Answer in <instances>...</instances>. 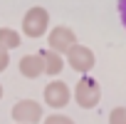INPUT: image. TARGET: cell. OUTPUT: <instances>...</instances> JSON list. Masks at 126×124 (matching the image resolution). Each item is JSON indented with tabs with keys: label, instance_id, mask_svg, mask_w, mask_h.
Returning a JSON list of instances; mask_svg holds the SVG:
<instances>
[{
	"label": "cell",
	"instance_id": "obj_1",
	"mask_svg": "<svg viewBox=\"0 0 126 124\" xmlns=\"http://www.w3.org/2000/svg\"><path fill=\"white\" fill-rule=\"evenodd\" d=\"M49 32V13L42 5H32L22 15V35L30 40H40Z\"/></svg>",
	"mask_w": 126,
	"mask_h": 124
},
{
	"label": "cell",
	"instance_id": "obj_2",
	"mask_svg": "<svg viewBox=\"0 0 126 124\" xmlns=\"http://www.w3.org/2000/svg\"><path fill=\"white\" fill-rule=\"evenodd\" d=\"M72 97H74V102H77L82 109H94V107L99 104V99H101V87H99V82H96L94 77L82 75V80L74 84Z\"/></svg>",
	"mask_w": 126,
	"mask_h": 124
},
{
	"label": "cell",
	"instance_id": "obj_3",
	"mask_svg": "<svg viewBox=\"0 0 126 124\" xmlns=\"http://www.w3.org/2000/svg\"><path fill=\"white\" fill-rule=\"evenodd\" d=\"M64 60H67V65H69L74 72H79V75H89V72L94 70V65H96L94 52H92L89 47L79 45V42H74V45L64 52Z\"/></svg>",
	"mask_w": 126,
	"mask_h": 124
},
{
	"label": "cell",
	"instance_id": "obj_4",
	"mask_svg": "<svg viewBox=\"0 0 126 124\" xmlns=\"http://www.w3.org/2000/svg\"><path fill=\"white\" fill-rule=\"evenodd\" d=\"M10 117H13V122H17V124H37V122L45 119V109H42V104L35 102V99H20V102L13 104Z\"/></svg>",
	"mask_w": 126,
	"mask_h": 124
},
{
	"label": "cell",
	"instance_id": "obj_5",
	"mask_svg": "<svg viewBox=\"0 0 126 124\" xmlns=\"http://www.w3.org/2000/svg\"><path fill=\"white\" fill-rule=\"evenodd\" d=\"M42 99H45V104L52 107V109H64V107L69 104V99H72V89H69L67 82L52 80V82L42 89Z\"/></svg>",
	"mask_w": 126,
	"mask_h": 124
},
{
	"label": "cell",
	"instance_id": "obj_6",
	"mask_svg": "<svg viewBox=\"0 0 126 124\" xmlns=\"http://www.w3.org/2000/svg\"><path fill=\"white\" fill-rule=\"evenodd\" d=\"M47 42H49V50L64 55V52L77 42V35H74V30L67 27V25H57V27H52V30L47 32Z\"/></svg>",
	"mask_w": 126,
	"mask_h": 124
},
{
	"label": "cell",
	"instance_id": "obj_7",
	"mask_svg": "<svg viewBox=\"0 0 126 124\" xmlns=\"http://www.w3.org/2000/svg\"><path fill=\"white\" fill-rule=\"evenodd\" d=\"M17 70H20L22 77H27V80H37V77L45 75V60H42L40 52H35V55H22L20 62H17Z\"/></svg>",
	"mask_w": 126,
	"mask_h": 124
},
{
	"label": "cell",
	"instance_id": "obj_8",
	"mask_svg": "<svg viewBox=\"0 0 126 124\" xmlns=\"http://www.w3.org/2000/svg\"><path fill=\"white\" fill-rule=\"evenodd\" d=\"M42 55V60H45V75H49V77H57L62 70H64V65H67V60H64V55H59V52H54V50H42L40 52Z\"/></svg>",
	"mask_w": 126,
	"mask_h": 124
},
{
	"label": "cell",
	"instance_id": "obj_9",
	"mask_svg": "<svg viewBox=\"0 0 126 124\" xmlns=\"http://www.w3.org/2000/svg\"><path fill=\"white\" fill-rule=\"evenodd\" d=\"M22 45V35L17 32V30H13V27H0V47L3 50H17Z\"/></svg>",
	"mask_w": 126,
	"mask_h": 124
},
{
	"label": "cell",
	"instance_id": "obj_10",
	"mask_svg": "<svg viewBox=\"0 0 126 124\" xmlns=\"http://www.w3.org/2000/svg\"><path fill=\"white\" fill-rule=\"evenodd\" d=\"M109 124H126V107H114L109 112Z\"/></svg>",
	"mask_w": 126,
	"mask_h": 124
},
{
	"label": "cell",
	"instance_id": "obj_11",
	"mask_svg": "<svg viewBox=\"0 0 126 124\" xmlns=\"http://www.w3.org/2000/svg\"><path fill=\"white\" fill-rule=\"evenodd\" d=\"M42 124H74V119L67 114H49L42 119Z\"/></svg>",
	"mask_w": 126,
	"mask_h": 124
},
{
	"label": "cell",
	"instance_id": "obj_12",
	"mask_svg": "<svg viewBox=\"0 0 126 124\" xmlns=\"http://www.w3.org/2000/svg\"><path fill=\"white\" fill-rule=\"evenodd\" d=\"M8 67H10V52L0 47V72H5Z\"/></svg>",
	"mask_w": 126,
	"mask_h": 124
},
{
	"label": "cell",
	"instance_id": "obj_13",
	"mask_svg": "<svg viewBox=\"0 0 126 124\" xmlns=\"http://www.w3.org/2000/svg\"><path fill=\"white\" fill-rule=\"evenodd\" d=\"M119 18H121V25L126 27V0H119Z\"/></svg>",
	"mask_w": 126,
	"mask_h": 124
},
{
	"label": "cell",
	"instance_id": "obj_14",
	"mask_svg": "<svg viewBox=\"0 0 126 124\" xmlns=\"http://www.w3.org/2000/svg\"><path fill=\"white\" fill-rule=\"evenodd\" d=\"M0 99H3V84H0Z\"/></svg>",
	"mask_w": 126,
	"mask_h": 124
},
{
	"label": "cell",
	"instance_id": "obj_15",
	"mask_svg": "<svg viewBox=\"0 0 126 124\" xmlns=\"http://www.w3.org/2000/svg\"><path fill=\"white\" fill-rule=\"evenodd\" d=\"M15 124H17V122H15Z\"/></svg>",
	"mask_w": 126,
	"mask_h": 124
}]
</instances>
